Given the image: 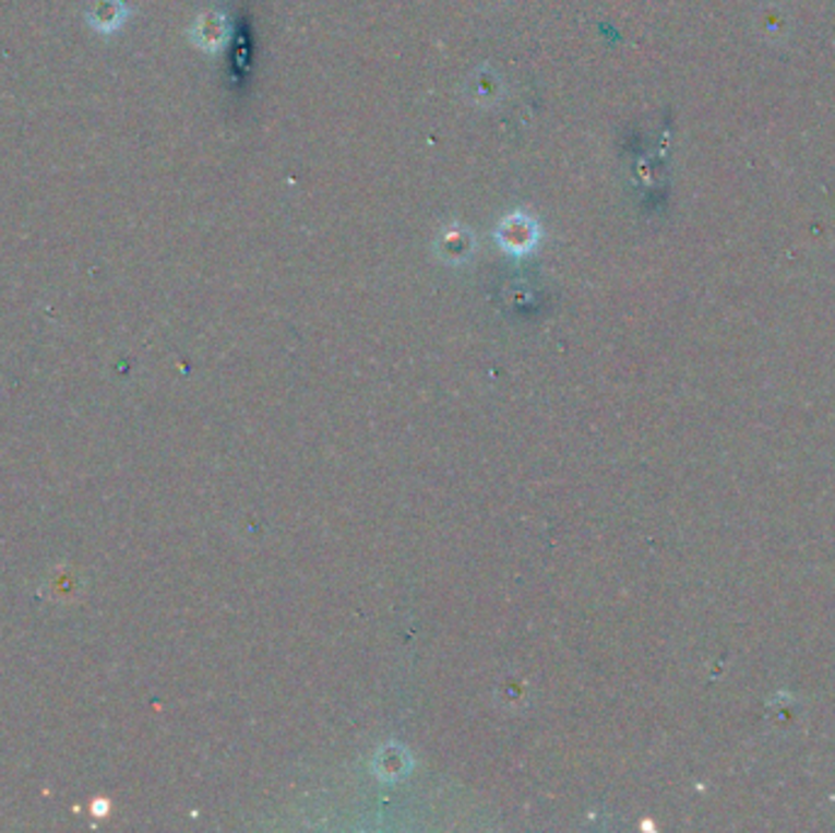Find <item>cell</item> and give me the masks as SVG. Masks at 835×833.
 Instances as JSON below:
<instances>
[{
    "label": "cell",
    "instance_id": "cell-2",
    "mask_svg": "<svg viewBox=\"0 0 835 833\" xmlns=\"http://www.w3.org/2000/svg\"><path fill=\"white\" fill-rule=\"evenodd\" d=\"M195 45L203 49H215L223 45V23L215 15H203L193 27Z\"/></svg>",
    "mask_w": 835,
    "mask_h": 833
},
{
    "label": "cell",
    "instance_id": "cell-1",
    "mask_svg": "<svg viewBox=\"0 0 835 833\" xmlns=\"http://www.w3.org/2000/svg\"><path fill=\"white\" fill-rule=\"evenodd\" d=\"M130 5L126 0H91L86 23L96 35H112L128 23Z\"/></svg>",
    "mask_w": 835,
    "mask_h": 833
}]
</instances>
